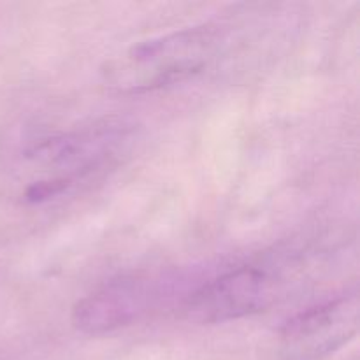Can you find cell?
I'll return each instance as SVG.
<instances>
[{
    "instance_id": "obj_3",
    "label": "cell",
    "mask_w": 360,
    "mask_h": 360,
    "mask_svg": "<svg viewBox=\"0 0 360 360\" xmlns=\"http://www.w3.org/2000/svg\"><path fill=\"white\" fill-rule=\"evenodd\" d=\"M273 295L274 283L269 274L257 267H239L195 292L188 302V313L199 322H227L264 311Z\"/></svg>"
},
{
    "instance_id": "obj_2",
    "label": "cell",
    "mask_w": 360,
    "mask_h": 360,
    "mask_svg": "<svg viewBox=\"0 0 360 360\" xmlns=\"http://www.w3.org/2000/svg\"><path fill=\"white\" fill-rule=\"evenodd\" d=\"M357 329L359 297L345 295L288 320L281 330V350L292 360L322 359L345 347Z\"/></svg>"
},
{
    "instance_id": "obj_4",
    "label": "cell",
    "mask_w": 360,
    "mask_h": 360,
    "mask_svg": "<svg viewBox=\"0 0 360 360\" xmlns=\"http://www.w3.org/2000/svg\"><path fill=\"white\" fill-rule=\"evenodd\" d=\"M155 297L151 281L143 278H122L104 285L81 299L72 311V323L88 334L109 333L137 320Z\"/></svg>"
},
{
    "instance_id": "obj_1",
    "label": "cell",
    "mask_w": 360,
    "mask_h": 360,
    "mask_svg": "<svg viewBox=\"0 0 360 360\" xmlns=\"http://www.w3.org/2000/svg\"><path fill=\"white\" fill-rule=\"evenodd\" d=\"M220 42L214 27H195L134 46L105 70L108 81L123 91L153 90L199 72Z\"/></svg>"
}]
</instances>
